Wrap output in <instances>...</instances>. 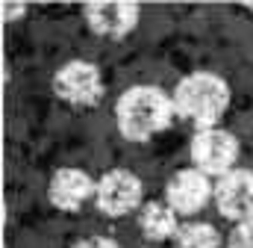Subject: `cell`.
Returning a JSON list of instances; mask_svg holds the SVG:
<instances>
[{"label": "cell", "mask_w": 253, "mask_h": 248, "mask_svg": "<svg viewBox=\"0 0 253 248\" xmlns=\"http://www.w3.org/2000/svg\"><path fill=\"white\" fill-rule=\"evenodd\" d=\"M94 201L106 216H126L141 204V181L126 169H112L97 181Z\"/></svg>", "instance_id": "5b68a950"}, {"label": "cell", "mask_w": 253, "mask_h": 248, "mask_svg": "<svg viewBox=\"0 0 253 248\" xmlns=\"http://www.w3.org/2000/svg\"><path fill=\"white\" fill-rule=\"evenodd\" d=\"M138 225H141V234L147 240H171L177 237V213L171 204H144L141 207V216H138Z\"/></svg>", "instance_id": "30bf717a"}, {"label": "cell", "mask_w": 253, "mask_h": 248, "mask_svg": "<svg viewBox=\"0 0 253 248\" xmlns=\"http://www.w3.org/2000/svg\"><path fill=\"white\" fill-rule=\"evenodd\" d=\"M53 92L62 98L65 104L74 107H91L103 95V74L94 62L74 60L62 65L53 77Z\"/></svg>", "instance_id": "277c9868"}, {"label": "cell", "mask_w": 253, "mask_h": 248, "mask_svg": "<svg viewBox=\"0 0 253 248\" xmlns=\"http://www.w3.org/2000/svg\"><path fill=\"white\" fill-rule=\"evenodd\" d=\"M215 204L218 210L233 222L253 219V172L233 169L215 186Z\"/></svg>", "instance_id": "8992f818"}, {"label": "cell", "mask_w": 253, "mask_h": 248, "mask_svg": "<svg viewBox=\"0 0 253 248\" xmlns=\"http://www.w3.org/2000/svg\"><path fill=\"white\" fill-rule=\"evenodd\" d=\"M97 184H91V178L80 169H59L50 178V201L59 210H80L91 195H94Z\"/></svg>", "instance_id": "9c48e42d"}, {"label": "cell", "mask_w": 253, "mask_h": 248, "mask_svg": "<svg viewBox=\"0 0 253 248\" xmlns=\"http://www.w3.org/2000/svg\"><path fill=\"white\" fill-rule=\"evenodd\" d=\"M215 189L209 184V175H203L200 169H183L168 184V204L174 207V213H197L206 207Z\"/></svg>", "instance_id": "52a82bcc"}, {"label": "cell", "mask_w": 253, "mask_h": 248, "mask_svg": "<svg viewBox=\"0 0 253 248\" xmlns=\"http://www.w3.org/2000/svg\"><path fill=\"white\" fill-rule=\"evenodd\" d=\"M227 107H230V89L218 74L209 71L183 77L174 92V110L200 127H215V122L227 113Z\"/></svg>", "instance_id": "7a4b0ae2"}, {"label": "cell", "mask_w": 253, "mask_h": 248, "mask_svg": "<svg viewBox=\"0 0 253 248\" xmlns=\"http://www.w3.org/2000/svg\"><path fill=\"white\" fill-rule=\"evenodd\" d=\"M174 248H221V234L206 222H191L177 231Z\"/></svg>", "instance_id": "8fae6325"}, {"label": "cell", "mask_w": 253, "mask_h": 248, "mask_svg": "<svg viewBox=\"0 0 253 248\" xmlns=\"http://www.w3.org/2000/svg\"><path fill=\"white\" fill-rule=\"evenodd\" d=\"M227 248H253V219L236 222V228L227 237Z\"/></svg>", "instance_id": "7c38bea8"}, {"label": "cell", "mask_w": 253, "mask_h": 248, "mask_svg": "<svg viewBox=\"0 0 253 248\" xmlns=\"http://www.w3.org/2000/svg\"><path fill=\"white\" fill-rule=\"evenodd\" d=\"M3 15H6V21H12V18H18V15H24V6H3Z\"/></svg>", "instance_id": "5bb4252c"}, {"label": "cell", "mask_w": 253, "mask_h": 248, "mask_svg": "<svg viewBox=\"0 0 253 248\" xmlns=\"http://www.w3.org/2000/svg\"><path fill=\"white\" fill-rule=\"evenodd\" d=\"M236 157H239V142L233 133L221 127H203L191 139V163L203 175H218V178L230 175Z\"/></svg>", "instance_id": "3957f363"}, {"label": "cell", "mask_w": 253, "mask_h": 248, "mask_svg": "<svg viewBox=\"0 0 253 248\" xmlns=\"http://www.w3.org/2000/svg\"><path fill=\"white\" fill-rule=\"evenodd\" d=\"M85 21L97 36L121 39L138 24V6H132V3H91V6H85Z\"/></svg>", "instance_id": "ba28073f"}, {"label": "cell", "mask_w": 253, "mask_h": 248, "mask_svg": "<svg viewBox=\"0 0 253 248\" xmlns=\"http://www.w3.org/2000/svg\"><path fill=\"white\" fill-rule=\"evenodd\" d=\"M74 248H118L112 240H106V237H85V240H80Z\"/></svg>", "instance_id": "4fadbf2b"}, {"label": "cell", "mask_w": 253, "mask_h": 248, "mask_svg": "<svg viewBox=\"0 0 253 248\" xmlns=\"http://www.w3.org/2000/svg\"><path fill=\"white\" fill-rule=\"evenodd\" d=\"M174 98H168L162 89L156 86H132L118 98L115 107V119L121 136L132 142H144L150 136H156L159 130H165L174 119Z\"/></svg>", "instance_id": "6da1fadb"}]
</instances>
